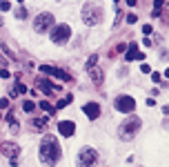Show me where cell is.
<instances>
[{
  "label": "cell",
  "instance_id": "obj_22",
  "mask_svg": "<svg viewBox=\"0 0 169 167\" xmlns=\"http://www.w3.org/2000/svg\"><path fill=\"white\" fill-rule=\"evenodd\" d=\"M16 91H18V94H27L29 89H27L25 85H22V83H16Z\"/></svg>",
  "mask_w": 169,
  "mask_h": 167
},
{
  "label": "cell",
  "instance_id": "obj_5",
  "mask_svg": "<svg viewBox=\"0 0 169 167\" xmlns=\"http://www.w3.org/2000/svg\"><path fill=\"white\" fill-rule=\"evenodd\" d=\"M51 27H54V16H51L49 11H45V13H40V16L34 18V29H36L38 34H47Z\"/></svg>",
  "mask_w": 169,
  "mask_h": 167
},
{
  "label": "cell",
  "instance_id": "obj_19",
  "mask_svg": "<svg viewBox=\"0 0 169 167\" xmlns=\"http://www.w3.org/2000/svg\"><path fill=\"white\" fill-rule=\"evenodd\" d=\"M71 103V94H67V96L62 98V100H58V105H56V109H65L67 105Z\"/></svg>",
  "mask_w": 169,
  "mask_h": 167
},
{
  "label": "cell",
  "instance_id": "obj_27",
  "mask_svg": "<svg viewBox=\"0 0 169 167\" xmlns=\"http://www.w3.org/2000/svg\"><path fill=\"white\" fill-rule=\"evenodd\" d=\"M127 22H129V25H134V22H136V13H129V16H127Z\"/></svg>",
  "mask_w": 169,
  "mask_h": 167
},
{
  "label": "cell",
  "instance_id": "obj_23",
  "mask_svg": "<svg viewBox=\"0 0 169 167\" xmlns=\"http://www.w3.org/2000/svg\"><path fill=\"white\" fill-rule=\"evenodd\" d=\"M0 9H3V11H9V9H11V3H9V0H3V3H0Z\"/></svg>",
  "mask_w": 169,
  "mask_h": 167
},
{
  "label": "cell",
  "instance_id": "obj_20",
  "mask_svg": "<svg viewBox=\"0 0 169 167\" xmlns=\"http://www.w3.org/2000/svg\"><path fill=\"white\" fill-rule=\"evenodd\" d=\"M96 62H98V54H93V56H91V58H89V60H87V65H85V69H87V71H89V69H91V67H96Z\"/></svg>",
  "mask_w": 169,
  "mask_h": 167
},
{
  "label": "cell",
  "instance_id": "obj_11",
  "mask_svg": "<svg viewBox=\"0 0 169 167\" xmlns=\"http://www.w3.org/2000/svg\"><path fill=\"white\" fill-rule=\"evenodd\" d=\"M58 132L62 134V136H74V132H76V125L74 123H71V121H60L58 123Z\"/></svg>",
  "mask_w": 169,
  "mask_h": 167
},
{
  "label": "cell",
  "instance_id": "obj_10",
  "mask_svg": "<svg viewBox=\"0 0 169 167\" xmlns=\"http://www.w3.org/2000/svg\"><path fill=\"white\" fill-rule=\"evenodd\" d=\"M127 54H125V60H145V54H140L138 51V45L136 42H131V45H127V49H125Z\"/></svg>",
  "mask_w": 169,
  "mask_h": 167
},
{
  "label": "cell",
  "instance_id": "obj_35",
  "mask_svg": "<svg viewBox=\"0 0 169 167\" xmlns=\"http://www.w3.org/2000/svg\"><path fill=\"white\" fill-rule=\"evenodd\" d=\"M116 3H118V0H116Z\"/></svg>",
  "mask_w": 169,
  "mask_h": 167
},
{
  "label": "cell",
  "instance_id": "obj_6",
  "mask_svg": "<svg viewBox=\"0 0 169 167\" xmlns=\"http://www.w3.org/2000/svg\"><path fill=\"white\" fill-rule=\"evenodd\" d=\"M69 38H71V27L69 25H56L54 29H51V42H56V45H65V42H69Z\"/></svg>",
  "mask_w": 169,
  "mask_h": 167
},
{
  "label": "cell",
  "instance_id": "obj_8",
  "mask_svg": "<svg viewBox=\"0 0 169 167\" xmlns=\"http://www.w3.org/2000/svg\"><path fill=\"white\" fill-rule=\"evenodd\" d=\"M82 111H85V116L89 118V121H96V118L100 116V105L98 103H87L82 107Z\"/></svg>",
  "mask_w": 169,
  "mask_h": 167
},
{
  "label": "cell",
  "instance_id": "obj_26",
  "mask_svg": "<svg viewBox=\"0 0 169 167\" xmlns=\"http://www.w3.org/2000/svg\"><path fill=\"white\" fill-rule=\"evenodd\" d=\"M9 107V98H3V100H0V109H7Z\"/></svg>",
  "mask_w": 169,
  "mask_h": 167
},
{
  "label": "cell",
  "instance_id": "obj_34",
  "mask_svg": "<svg viewBox=\"0 0 169 167\" xmlns=\"http://www.w3.org/2000/svg\"><path fill=\"white\" fill-rule=\"evenodd\" d=\"M18 3H25V0H18Z\"/></svg>",
  "mask_w": 169,
  "mask_h": 167
},
{
  "label": "cell",
  "instance_id": "obj_1",
  "mask_svg": "<svg viewBox=\"0 0 169 167\" xmlns=\"http://www.w3.org/2000/svg\"><path fill=\"white\" fill-rule=\"evenodd\" d=\"M60 154H62V149H60V143L56 140V136L47 134V136L42 138V143H40V147H38L40 163H42L45 167H54V165L60 160Z\"/></svg>",
  "mask_w": 169,
  "mask_h": 167
},
{
  "label": "cell",
  "instance_id": "obj_17",
  "mask_svg": "<svg viewBox=\"0 0 169 167\" xmlns=\"http://www.w3.org/2000/svg\"><path fill=\"white\" fill-rule=\"evenodd\" d=\"M51 76H56V78H60V80H71V76L65 74L62 69H54V74H51Z\"/></svg>",
  "mask_w": 169,
  "mask_h": 167
},
{
  "label": "cell",
  "instance_id": "obj_12",
  "mask_svg": "<svg viewBox=\"0 0 169 167\" xmlns=\"http://www.w3.org/2000/svg\"><path fill=\"white\" fill-rule=\"evenodd\" d=\"M3 154L11 160V158H16L20 154V147L16 145V143H3Z\"/></svg>",
  "mask_w": 169,
  "mask_h": 167
},
{
  "label": "cell",
  "instance_id": "obj_3",
  "mask_svg": "<svg viewBox=\"0 0 169 167\" xmlns=\"http://www.w3.org/2000/svg\"><path fill=\"white\" fill-rule=\"evenodd\" d=\"M100 20H103V7L100 5L89 3V5L82 7V22H85V25L93 27V25H98Z\"/></svg>",
  "mask_w": 169,
  "mask_h": 167
},
{
  "label": "cell",
  "instance_id": "obj_31",
  "mask_svg": "<svg viewBox=\"0 0 169 167\" xmlns=\"http://www.w3.org/2000/svg\"><path fill=\"white\" fill-rule=\"evenodd\" d=\"M136 3H138V0H127V5H129V7H134Z\"/></svg>",
  "mask_w": 169,
  "mask_h": 167
},
{
  "label": "cell",
  "instance_id": "obj_21",
  "mask_svg": "<svg viewBox=\"0 0 169 167\" xmlns=\"http://www.w3.org/2000/svg\"><path fill=\"white\" fill-rule=\"evenodd\" d=\"M54 69H56V67H51V65H40V71H42L45 76H51V74H54Z\"/></svg>",
  "mask_w": 169,
  "mask_h": 167
},
{
  "label": "cell",
  "instance_id": "obj_33",
  "mask_svg": "<svg viewBox=\"0 0 169 167\" xmlns=\"http://www.w3.org/2000/svg\"><path fill=\"white\" fill-rule=\"evenodd\" d=\"M165 76H167V78H169V69H167V71H165Z\"/></svg>",
  "mask_w": 169,
  "mask_h": 167
},
{
  "label": "cell",
  "instance_id": "obj_14",
  "mask_svg": "<svg viewBox=\"0 0 169 167\" xmlns=\"http://www.w3.org/2000/svg\"><path fill=\"white\" fill-rule=\"evenodd\" d=\"M31 129L34 132H45L47 129V118H34V121H31Z\"/></svg>",
  "mask_w": 169,
  "mask_h": 167
},
{
  "label": "cell",
  "instance_id": "obj_25",
  "mask_svg": "<svg viewBox=\"0 0 169 167\" xmlns=\"http://www.w3.org/2000/svg\"><path fill=\"white\" fill-rule=\"evenodd\" d=\"M151 31H154V27H151V25H145V27H142V34H147V36H149Z\"/></svg>",
  "mask_w": 169,
  "mask_h": 167
},
{
  "label": "cell",
  "instance_id": "obj_30",
  "mask_svg": "<svg viewBox=\"0 0 169 167\" xmlns=\"http://www.w3.org/2000/svg\"><path fill=\"white\" fill-rule=\"evenodd\" d=\"M162 7V0H154V9H160Z\"/></svg>",
  "mask_w": 169,
  "mask_h": 167
},
{
  "label": "cell",
  "instance_id": "obj_24",
  "mask_svg": "<svg viewBox=\"0 0 169 167\" xmlns=\"http://www.w3.org/2000/svg\"><path fill=\"white\" fill-rule=\"evenodd\" d=\"M16 16H18V18H27V9H18Z\"/></svg>",
  "mask_w": 169,
  "mask_h": 167
},
{
  "label": "cell",
  "instance_id": "obj_4",
  "mask_svg": "<svg viewBox=\"0 0 169 167\" xmlns=\"http://www.w3.org/2000/svg\"><path fill=\"white\" fill-rule=\"evenodd\" d=\"M76 165L78 167H96V165H98V152L91 149V147H82L80 154H78Z\"/></svg>",
  "mask_w": 169,
  "mask_h": 167
},
{
  "label": "cell",
  "instance_id": "obj_18",
  "mask_svg": "<svg viewBox=\"0 0 169 167\" xmlns=\"http://www.w3.org/2000/svg\"><path fill=\"white\" fill-rule=\"evenodd\" d=\"M36 107H38V105H36L34 100H25V103H22V109H25L27 114H31V111H34Z\"/></svg>",
  "mask_w": 169,
  "mask_h": 167
},
{
  "label": "cell",
  "instance_id": "obj_15",
  "mask_svg": "<svg viewBox=\"0 0 169 167\" xmlns=\"http://www.w3.org/2000/svg\"><path fill=\"white\" fill-rule=\"evenodd\" d=\"M7 123H9V127H11V132L16 134V132H18V121H16V116H13L11 111L7 114Z\"/></svg>",
  "mask_w": 169,
  "mask_h": 167
},
{
  "label": "cell",
  "instance_id": "obj_13",
  "mask_svg": "<svg viewBox=\"0 0 169 167\" xmlns=\"http://www.w3.org/2000/svg\"><path fill=\"white\" fill-rule=\"evenodd\" d=\"M89 74H91V80L96 83V85H103V80H105V74L100 69H96V67H91L89 69Z\"/></svg>",
  "mask_w": 169,
  "mask_h": 167
},
{
  "label": "cell",
  "instance_id": "obj_2",
  "mask_svg": "<svg viewBox=\"0 0 169 167\" xmlns=\"http://www.w3.org/2000/svg\"><path fill=\"white\" fill-rule=\"evenodd\" d=\"M140 118L138 116H131V118H127V121H123L118 125V138L120 140H131L138 132H140Z\"/></svg>",
  "mask_w": 169,
  "mask_h": 167
},
{
  "label": "cell",
  "instance_id": "obj_29",
  "mask_svg": "<svg viewBox=\"0 0 169 167\" xmlns=\"http://www.w3.org/2000/svg\"><path fill=\"white\" fill-rule=\"evenodd\" d=\"M125 49H127V45H118V47H116V51H118V54H123Z\"/></svg>",
  "mask_w": 169,
  "mask_h": 167
},
{
  "label": "cell",
  "instance_id": "obj_16",
  "mask_svg": "<svg viewBox=\"0 0 169 167\" xmlns=\"http://www.w3.org/2000/svg\"><path fill=\"white\" fill-rule=\"evenodd\" d=\"M38 107H40V109H45L47 114H54V111H56V107H54L51 103H47V100H40V105H38Z\"/></svg>",
  "mask_w": 169,
  "mask_h": 167
},
{
  "label": "cell",
  "instance_id": "obj_7",
  "mask_svg": "<svg viewBox=\"0 0 169 167\" xmlns=\"http://www.w3.org/2000/svg\"><path fill=\"white\" fill-rule=\"evenodd\" d=\"M114 107H116V111H120V114H131V111L136 109V98H131V96H118V98L114 100Z\"/></svg>",
  "mask_w": 169,
  "mask_h": 167
},
{
  "label": "cell",
  "instance_id": "obj_9",
  "mask_svg": "<svg viewBox=\"0 0 169 167\" xmlns=\"http://www.w3.org/2000/svg\"><path fill=\"white\" fill-rule=\"evenodd\" d=\"M36 87H38V89H40L42 94H47V96H49V94H54V91H58V89H60L58 85H54V83H49V80H45V78H38Z\"/></svg>",
  "mask_w": 169,
  "mask_h": 167
},
{
  "label": "cell",
  "instance_id": "obj_32",
  "mask_svg": "<svg viewBox=\"0 0 169 167\" xmlns=\"http://www.w3.org/2000/svg\"><path fill=\"white\" fill-rule=\"evenodd\" d=\"M0 69H5V60L3 58H0Z\"/></svg>",
  "mask_w": 169,
  "mask_h": 167
},
{
  "label": "cell",
  "instance_id": "obj_28",
  "mask_svg": "<svg viewBox=\"0 0 169 167\" xmlns=\"http://www.w3.org/2000/svg\"><path fill=\"white\" fill-rule=\"evenodd\" d=\"M140 71H142V74H149L151 69H149V65H140Z\"/></svg>",
  "mask_w": 169,
  "mask_h": 167
}]
</instances>
